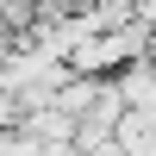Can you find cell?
I'll return each mask as SVG.
<instances>
[{"label":"cell","mask_w":156,"mask_h":156,"mask_svg":"<svg viewBox=\"0 0 156 156\" xmlns=\"http://www.w3.org/2000/svg\"><path fill=\"white\" fill-rule=\"evenodd\" d=\"M131 12H137V25H150V31H156V0H131Z\"/></svg>","instance_id":"6da1fadb"}]
</instances>
